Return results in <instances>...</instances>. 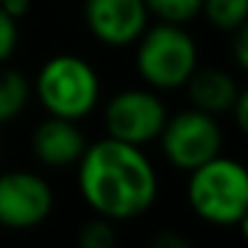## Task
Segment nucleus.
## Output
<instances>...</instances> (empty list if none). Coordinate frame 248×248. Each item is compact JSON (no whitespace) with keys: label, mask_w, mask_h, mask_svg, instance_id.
I'll return each mask as SVG.
<instances>
[{"label":"nucleus","mask_w":248,"mask_h":248,"mask_svg":"<svg viewBox=\"0 0 248 248\" xmlns=\"http://www.w3.org/2000/svg\"><path fill=\"white\" fill-rule=\"evenodd\" d=\"M147 248H195L192 240H189L184 232L179 230H160L150 237Z\"/></svg>","instance_id":"f3484780"},{"label":"nucleus","mask_w":248,"mask_h":248,"mask_svg":"<svg viewBox=\"0 0 248 248\" xmlns=\"http://www.w3.org/2000/svg\"><path fill=\"white\" fill-rule=\"evenodd\" d=\"M56 195L46 176L30 168H11L0 173V227L27 232L46 224L54 214Z\"/></svg>","instance_id":"0eeeda50"},{"label":"nucleus","mask_w":248,"mask_h":248,"mask_svg":"<svg viewBox=\"0 0 248 248\" xmlns=\"http://www.w3.org/2000/svg\"><path fill=\"white\" fill-rule=\"evenodd\" d=\"M75 168L83 203L115 224L139 219L157 203L160 179L144 147L102 136L88 141Z\"/></svg>","instance_id":"f257e3e1"},{"label":"nucleus","mask_w":248,"mask_h":248,"mask_svg":"<svg viewBox=\"0 0 248 248\" xmlns=\"http://www.w3.org/2000/svg\"><path fill=\"white\" fill-rule=\"evenodd\" d=\"M150 19L166 24H189L200 16L203 0H144Z\"/></svg>","instance_id":"ddd939ff"},{"label":"nucleus","mask_w":248,"mask_h":248,"mask_svg":"<svg viewBox=\"0 0 248 248\" xmlns=\"http://www.w3.org/2000/svg\"><path fill=\"white\" fill-rule=\"evenodd\" d=\"M88 139L78 120L46 115L30 136V150L35 160L46 168H72L83 157Z\"/></svg>","instance_id":"1a4fd4ad"},{"label":"nucleus","mask_w":248,"mask_h":248,"mask_svg":"<svg viewBox=\"0 0 248 248\" xmlns=\"http://www.w3.org/2000/svg\"><path fill=\"white\" fill-rule=\"evenodd\" d=\"M19 51V22L0 8V67L8 64Z\"/></svg>","instance_id":"2eb2a0df"},{"label":"nucleus","mask_w":248,"mask_h":248,"mask_svg":"<svg viewBox=\"0 0 248 248\" xmlns=\"http://www.w3.org/2000/svg\"><path fill=\"white\" fill-rule=\"evenodd\" d=\"M83 24L96 43L131 48L150 27L144 0H83Z\"/></svg>","instance_id":"6e6552de"},{"label":"nucleus","mask_w":248,"mask_h":248,"mask_svg":"<svg viewBox=\"0 0 248 248\" xmlns=\"http://www.w3.org/2000/svg\"><path fill=\"white\" fill-rule=\"evenodd\" d=\"M200 16H205L216 32L230 35L248 22V0H203Z\"/></svg>","instance_id":"f8f14e48"},{"label":"nucleus","mask_w":248,"mask_h":248,"mask_svg":"<svg viewBox=\"0 0 248 248\" xmlns=\"http://www.w3.org/2000/svg\"><path fill=\"white\" fill-rule=\"evenodd\" d=\"M0 8L6 14H11L16 22H22L30 14V8H32V0H0Z\"/></svg>","instance_id":"6ab92c4d"},{"label":"nucleus","mask_w":248,"mask_h":248,"mask_svg":"<svg viewBox=\"0 0 248 248\" xmlns=\"http://www.w3.org/2000/svg\"><path fill=\"white\" fill-rule=\"evenodd\" d=\"M160 152L176 171L189 173L192 168L208 163L211 157L221 155L224 147V131L219 125V118L203 112V109H179L168 112L166 125L157 136Z\"/></svg>","instance_id":"39448f33"},{"label":"nucleus","mask_w":248,"mask_h":248,"mask_svg":"<svg viewBox=\"0 0 248 248\" xmlns=\"http://www.w3.org/2000/svg\"><path fill=\"white\" fill-rule=\"evenodd\" d=\"M32 96L46 115L80 123L102 102V78L86 56L54 54L40 64Z\"/></svg>","instance_id":"7ed1b4c3"},{"label":"nucleus","mask_w":248,"mask_h":248,"mask_svg":"<svg viewBox=\"0 0 248 248\" xmlns=\"http://www.w3.org/2000/svg\"><path fill=\"white\" fill-rule=\"evenodd\" d=\"M134 70L152 91H179L200 64L198 43L184 24L155 22L134 46Z\"/></svg>","instance_id":"20e7f679"},{"label":"nucleus","mask_w":248,"mask_h":248,"mask_svg":"<svg viewBox=\"0 0 248 248\" xmlns=\"http://www.w3.org/2000/svg\"><path fill=\"white\" fill-rule=\"evenodd\" d=\"M230 115H232V120H235V128L240 131V134H246L248 131V96H246V88H243L240 96L235 99Z\"/></svg>","instance_id":"a211bd4d"},{"label":"nucleus","mask_w":248,"mask_h":248,"mask_svg":"<svg viewBox=\"0 0 248 248\" xmlns=\"http://www.w3.org/2000/svg\"><path fill=\"white\" fill-rule=\"evenodd\" d=\"M168 118V104L160 91L147 86H131L112 93L102 109L104 136L125 141V144L147 147L157 141Z\"/></svg>","instance_id":"423d86ee"},{"label":"nucleus","mask_w":248,"mask_h":248,"mask_svg":"<svg viewBox=\"0 0 248 248\" xmlns=\"http://www.w3.org/2000/svg\"><path fill=\"white\" fill-rule=\"evenodd\" d=\"M187 203L200 221L235 230L248 219V171L240 160L216 155L187 173Z\"/></svg>","instance_id":"f03ea898"},{"label":"nucleus","mask_w":248,"mask_h":248,"mask_svg":"<svg viewBox=\"0 0 248 248\" xmlns=\"http://www.w3.org/2000/svg\"><path fill=\"white\" fill-rule=\"evenodd\" d=\"M32 99V83L22 70L0 67V125L16 120Z\"/></svg>","instance_id":"9b49d317"},{"label":"nucleus","mask_w":248,"mask_h":248,"mask_svg":"<svg viewBox=\"0 0 248 248\" xmlns=\"http://www.w3.org/2000/svg\"><path fill=\"white\" fill-rule=\"evenodd\" d=\"M189 96V107L203 109V112L221 118V115H230L235 99L240 96L243 86L237 83V78L230 70L216 64H198L195 72L189 75V80L184 83Z\"/></svg>","instance_id":"9d476101"},{"label":"nucleus","mask_w":248,"mask_h":248,"mask_svg":"<svg viewBox=\"0 0 248 248\" xmlns=\"http://www.w3.org/2000/svg\"><path fill=\"white\" fill-rule=\"evenodd\" d=\"M230 46H232V62H235L237 70H248V27L232 30L230 32Z\"/></svg>","instance_id":"dca6fc26"},{"label":"nucleus","mask_w":248,"mask_h":248,"mask_svg":"<svg viewBox=\"0 0 248 248\" xmlns=\"http://www.w3.org/2000/svg\"><path fill=\"white\" fill-rule=\"evenodd\" d=\"M0 157H3V141H0Z\"/></svg>","instance_id":"aec40b11"},{"label":"nucleus","mask_w":248,"mask_h":248,"mask_svg":"<svg viewBox=\"0 0 248 248\" xmlns=\"http://www.w3.org/2000/svg\"><path fill=\"white\" fill-rule=\"evenodd\" d=\"M78 248H118V232L115 221L93 214L88 221H83L78 230Z\"/></svg>","instance_id":"4468645a"}]
</instances>
